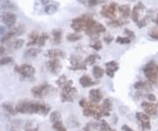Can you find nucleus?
<instances>
[{
    "mask_svg": "<svg viewBox=\"0 0 158 131\" xmlns=\"http://www.w3.org/2000/svg\"><path fill=\"white\" fill-rule=\"evenodd\" d=\"M15 110L20 114H38L46 116L50 111V107L46 103L21 101L16 105Z\"/></svg>",
    "mask_w": 158,
    "mask_h": 131,
    "instance_id": "nucleus-1",
    "label": "nucleus"
},
{
    "mask_svg": "<svg viewBox=\"0 0 158 131\" xmlns=\"http://www.w3.org/2000/svg\"><path fill=\"white\" fill-rule=\"evenodd\" d=\"M73 81L68 80L66 84L62 87L61 99L62 102H74L77 97V90L73 86Z\"/></svg>",
    "mask_w": 158,
    "mask_h": 131,
    "instance_id": "nucleus-2",
    "label": "nucleus"
},
{
    "mask_svg": "<svg viewBox=\"0 0 158 131\" xmlns=\"http://www.w3.org/2000/svg\"><path fill=\"white\" fill-rule=\"evenodd\" d=\"M106 27L102 24L96 21L94 19H90L89 23L87 24L85 30V34L88 36H90L91 40L98 39V35L100 34L106 33Z\"/></svg>",
    "mask_w": 158,
    "mask_h": 131,
    "instance_id": "nucleus-3",
    "label": "nucleus"
},
{
    "mask_svg": "<svg viewBox=\"0 0 158 131\" xmlns=\"http://www.w3.org/2000/svg\"><path fill=\"white\" fill-rule=\"evenodd\" d=\"M91 19L93 17L89 14H83L81 16L75 18L71 21V28L73 29L76 33H81V32H85V27L87 26V24L89 23Z\"/></svg>",
    "mask_w": 158,
    "mask_h": 131,
    "instance_id": "nucleus-4",
    "label": "nucleus"
},
{
    "mask_svg": "<svg viewBox=\"0 0 158 131\" xmlns=\"http://www.w3.org/2000/svg\"><path fill=\"white\" fill-rule=\"evenodd\" d=\"M56 91L55 87L52 86L49 84H40L39 86H34L32 88V94L34 95V98L37 99H41V98L47 97L48 95L51 94L53 91Z\"/></svg>",
    "mask_w": 158,
    "mask_h": 131,
    "instance_id": "nucleus-5",
    "label": "nucleus"
},
{
    "mask_svg": "<svg viewBox=\"0 0 158 131\" xmlns=\"http://www.w3.org/2000/svg\"><path fill=\"white\" fill-rule=\"evenodd\" d=\"M143 73L151 84H156L158 82V64L154 62L148 63L143 68Z\"/></svg>",
    "mask_w": 158,
    "mask_h": 131,
    "instance_id": "nucleus-6",
    "label": "nucleus"
},
{
    "mask_svg": "<svg viewBox=\"0 0 158 131\" xmlns=\"http://www.w3.org/2000/svg\"><path fill=\"white\" fill-rule=\"evenodd\" d=\"M118 4L115 2H111L110 4L104 6L100 10V14L104 18H106L109 19H116V14L118 11Z\"/></svg>",
    "mask_w": 158,
    "mask_h": 131,
    "instance_id": "nucleus-7",
    "label": "nucleus"
},
{
    "mask_svg": "<svg viewBox=\"0 0 158 131\" xmlns=\"http://www.w3.org/2000/svg\"><path fill=\"white\" fill-rule=\"evenodd\" d=\"M15 71L18 72L22 78H31L35 74V69L30 64H22L19 66H15Z\"/></svg>",
    "mask_w": 158,
    "mask_h": 131,
    "instance_id": "nucleus-8",
    "label": "nucleus"
},
{
    "mask_svg": "<svg viewBox=\"0 0 158 131\" xmlns=\"http://www.w3.org/2000/svg\"><path fill=\"white\" fill-rule=\"evenodd\" d=\"M69 62H70L69 69L72 70H87V65L85 63L84 60L78 56L72 55L69 58Z\"/></svg>",
    "mask_w": 158,
    "mask_h": 131,
    "instance_id": "nucleus-9",
    "label": "nucleus"
},
{
    "mask_svg": "<svg viewBox=\"0 0 158 131\" xmlns=\"http://www.w3.org/2000/svg\"><path fill=\"white\" fill-rule=\"evenodd\" d=\"M46 67L49 72L54 75H58L62 69V64L58 58H52L46 63Z\"/></svg>",
    "mask_w": 158,
    "mask_h": 131,
    "instance_id": "nucleus-10",
    "label": "nucleus"
},
{
    "mask_svg": "<svg viewBox=\"0 0 158 131\" xmlns=\"http://www.w3.org/2000/svg\"><path fill=\"white\" fill-rule=\"evenodd\" d=\"M0 20L8 27H11L16 22V15L12 12H3L0 14Z\"/></svg>",
    "mask_w": 158,
    "mask_h": 131,
    "instance_id": "nucleus-11",
    "label": "nucleus"
},
{
    "mask_svg": "<svg viewBox=\"0 0 158 131\" xmlns=\"http://www.w3.org/2000/svg\"><path fill=\"white\" fill-rule=\"evenodd\" d=\"M145 9H146L145 5L141 2H139L136 6H135V7L133 8V10L131 11V15H130L131 19L134 22H138L140 20V12L143 10H145Z\"/></svg>",
    "mask_w": 158,
    "mask_h": 131,
    "instance_id": "nucleus-12",
    "label": "nucleus"
},
{
    "mask_svg": "<svg viewBox=\"0 0 158 131\" xmlns=\"http://www.w3.org/2000/svg\"><path fill=\"white\" fill-rule=\"evenodd\" d=\"M136 119L141 122L143 130L150 129V119H149V116L148 114L138 112L136 114Z\"/></svg>",
    "mask_w": 158,
    "mask_h": 131,
    "instance_id": "nucleus-13",
    "label": "nucleus"
},
{
    "mask_svg": "<svg viewBox=\"0 0 158 131\" xmlns=\"http://www.w3.org/2000/svg\"><path fill=\"white\" fill-rule=\"evenodd\" d=\"M106 72L109 78H113L115 73L118 70V63L116 61H110L106 63Z\"/></svg>",
    "mask_w": 158,
    "mask_h": 131,
    "instance_id": "nucleus-14",
    "label": "nucleus"
},
{
    "mask_svg": "<svg viewBox=\"0 0 158 131\" xmlns=\"http://www.w3.org/2000/svg\"><path fill=\"white\" fill-rule=\"evenodd\" d=\"M89 99L91 102L98 104L103 99V93L99 89H92L89 91Z\"/></svg>",
    "mask_w": 158,
    "mask_h": 131,
    "instance_id": "nucleus-15",
    "label": "nucleus"
},
{
    "mask_svg": "<svg viewBox=\"0 0 158 131\" xmlns=\"http://www.w3.org/2000/svg\"><path fill=\"white\" fill-rule=\"evenodd\" d=\"M45 57L48 58H58V59H62L66 57V54L61 49H48L45 53Z\"/></svg>",
    "mask_w": 158,
    "mask_h": 131,
    "instance_id": "nucleus-16",
    "label": "nucleus"
},
{
    "mask_svg": "<svg viewBox=\"0 0 158 131\" xmlns=\"http://www.w3.org/2000/svg\"><path fill=\"white\" fill-rule=\"evenodd\" d=\"M141 107L143 108L145 113L148 114V115H151V116H154L156 115V113H157V108L155 104L149 102H142L141 103Z\"/></svg>",
    "mask_w": 158,
    "mask_h": 131,
    "instance_id": "nucleus-17",
    "label": "nucleus"
},
{
    "mask_svg": "<svg viewBox=\"0 0 158 131\" xmlns=\"http://www.w3.org/2000/svg\"><path fill=\"white\" fill-rule=\"evenodd\" d=\"M79 83L82 87L84 88H88V87H90L92 86H95L96 84H98V82H95L93 80L91 79L90 76H87V75H84L80 78L79 79Z\"/></svg>",
    "mask_w": 158,
    "mask_h": 131,
    "instance_id": "nucleus-18",
    "label": "nucleus"
},
{
    "mask_svg": "<svg viewBox=\"0 0 158 131\" xmlns=\"http://www.w3.org/2000/svg\"><path fill=\"white\" fill-rule=\"evenodd\" d=\"M102 112L104 116H109L113 109V102L110 99H106L101 105Z\"/></svg>",
    "mask_w": 158,
    "mask_h": 131,
    "instance_id": "nucleus-19",
    "label": "nucleus"
},
{
    "mask_svg": "<svg viewBox=\"0 0 158 131\" xmlns=\"http://www.w3.org/2000/svg\"><path fill=\"white\" fill-rule=\"evenodd\" d=\"M118 11L120 13L121 17L124 19H127L130 17L132 10H131V8L128 5H122V6H118Z\"/></svg>",
    "mask_w": 158,
    "mask_h": 131,
    "instance_id": "nucleus-20",
    "label": "nucleus"
},
{
    "mask_svg": "<svg viewBox=\"0 0 158 131\" xmlns=\"http://www.w3.org/2000/svg\"><path fill=\"white\" fill-rule=\"evenodd\" d=\"M127 23L124 19H110L107 22V26L113 28H117V27H121L122 26H124Z\"/></svg>",
    "mask_w": 158,
    "mask_h": 131,
    "instance_id": "nucleus-21",
    "label": "nucleus"
},
{
    "mask_svg": "<svg viewBox=\"0 0 158 131\" xmlns=\"http://www.w3.org/2000/svg\"><path fill=\"white\" fill-rule=\"evenodd\" d=\"M52 36H53V40L56 44H60L62 40V29L56 28L53 29L52 32Z\"/></svg>",
    "mask_w": 158,
    "mask_h": 131,
    "instance_id": "nucleus-22",
    "label": "nucleus"
},
{
    "mask_svg": "<svg viewBox=\"0 0 158 131\" xmlns=\"http://www.w3.org/2000/svg\"><path fill=\"white\" fill-rule=\"evenodd\" d=\"M40 49H36V48H30L28 49H27V51L25 52V57L26 58H35L38 57L40 54L41 53Z\"/></svg>",
    "mask_w": 158,
    "mask_h": 131,
    "instance_id": "nucleus-23",
    "label": "nucleus"
},
{
    "mask_svg": "<svg viewBox=\"0 0 158 131\" xmlns=\"http://www.w3.org/2000/svg\"><path fill=\"white\" fill-rule=\"evenodd\" d=\"M40 34L37 31H33L31 34H29V40L27 42V46H34L35 44H37V41H38V39H39Z\"/></svg>",
    "mask_w": 158,
    "mask_h": 131,
    "instance_id": "nucleus-24",
    "label": "nucleus"
},
{
    "mask_svg": "<svg viewBox=\"0 0 158 131\" xmlns=\"http://www.w3.org/2000/svg\"><path fill=\"white\" fill-rule=\"evenodd\" d=\"M92 74H93V77L97 78V79H99V78H102L103 76L105 74V70L99 67V66H94L93 69H92Z\"/></svg>",
    "mask_w": 158,
    "mask_h": 131,
    "instance_id": "nucleus-25",
    "label": "nucleus"
},
{
    "mask_svg": "<svg viewBox=\"0 0 158 131\" xmlns=\"http://www.w3.org/2000/svg\"><path fill=\"white\" fill-rule=\"evenodd\" d=\"M49 39V34L48 33H43V34H40L39 39H38V41H37V46L39 48H41V47H44L47 42V40Z\"/></svg>",
    "mask_w": 158,
    "mask_h": 131,
    "instance_id": "nucleus-26",
    "label": "nucleus"
},
{
    "mask_svg": "<svg viewBox=\"0 0 158 131\" xmlns=\"http://www.w3.org/2000/svg\"><path fill=\"white\" fill-rule=\"evenodd\" d=\"M98 59H100V57L98 55H97V54H90V56H88V57L85 58V60H84V62H85L86 65L87 64L92 65L93 63H96V61Z\"/></svg>",
    "mask_w": 158,
    "mask_h": 131,
    "instance_id": "nucleus-27",
    "label": "nucleus"
},
{
    "mask_svg": "<svg viewBox=\"0 0 158 131\" xmlns=\"http://www.w3.org/2000/svg\"><path fill=\"white\" fill-rule=\"evenodd\" d=\"M98 129L101 131H116L115 129H112V127L109 125V123H107L105 120H100V122L98 123Z\"/></svg>",
    "mask_w": 158,
    "mask_h": 131,
    "instance_id": "nucleus-28",
    "label": "nucleus"
},
{
    "mask_svg": "<svg viewBox=\"0 0 158 131\" xmlns=\"http://www.w3.org/2000/svg\"><path fill=\"white\" fill-rule=\"evenodd\" d=\"M82 35L79 34V33H73V34H69L66 36V40L69 41V42H76V41H78L79 40L82 39Z\"/></svg>",
    "mask_w": 158,
    "mask_h": 131,
    "instance_id": "nucleus-29",
    "label": "nucleus"
},
{
    "mask_svg": "<svg viewBox=\"0 0 158 131\" xmlns=\"http://www.w3.org/2000/svg\"><path fill=\"white\" fill-rule=\"evenodd\" d=\"M135 88L136 90H148L151 89L149 83L144 82V81H139L135 85Z\"/></svg>",
    "mask_w": 158,
    "mask_h": 131,
    "instance_id": "nucleus-30",
    "label": "nucleus"
},
{
    "mask_svg": "<svg viewBox=\"0 0 158 131\" xmlns=\"http://www.w3.org/2000/svg\"><path fill=\"white\" fill-rule=\"evenodd\" d=\"M79 2H81L83 5L87 6H90V7H92V6H96L99 4L103 3V0H78Z\"/></svg>",
    "mask_w": 158,
    "mask_h": 131,
    "instance_id": "nucleus-31",
    "label": "nucleus"
},
{
    "mask_svg": "<svg viewBox=\"0 0 158 131\" xmlns=\"http://www.w3.org/2000/svg\"><path fill=\"white\" fill-rule=\"evenodd\" d=\"M90 47L91 49H93L94 50H96V51H99V50H101L102 49H103L102 42L98 39L93 40V41L90 44Z\"/></svg>",
    "mask_w": 158,
    "mask_h": 131,
    "instance_id": "nucleus-32",
    "label": "nucleus"
},
{
    "mask_svg": "<svg viewBox=\"0 0 158 131\" xmlns=\"http://www.w3.org/2000/svg\"><path fill=\"white\" fill-rule=\"evenodd\" d=\"M59 120H62V114L60 112L58 111H54L52 112L50 114V121H52L53 123L54 122H56Z\"/></svg>",
    "mask_w": 158,
    "mask_h": 131,
    "instance_id": "nucleus-33",
    "label": "nucleus"
},
{
    "mask_svg": "<svg viewBox=\"0 0 158 131\" xmlns=\"http://www.w3.org/2000/svg\"><path fill=\"white\" fill-rule=\"evenodd\" d=\"M53 129L55 131H67L65 126L63 125V123L62 122V120L54 122L53 123Z\"/></svg>",
    "mask_w": 158,
    "mask_h": 131,
    "instance_id": "nucleus-34",
    "label": "nucleus"
},
{
    "mask_svg": "<svg viewBox=\"0 0 158 131\" xmlns=\"http://www.w3.org/2000/svg\"><path fill=\"white\" fill-rule=\"evenodd\" d=\"M15 34H16L15 31H11V32H9V33H7V34H4V35L2 36V38L0 39V42H1V43L7 42L8 40H11V38H12Z\"/></svg>",
    "mask_w": 158,
    "mask_h": 131,
    "instance_id": "nucleus-35",
    "label": "nucleus"
},
{
    "mask_svg": "<svg viewBox=\"0 0 158 131\" xmlns=\"http://www.w3.org/2000/svg\"><path fill=\"white\" fill-rule=\"evenodd\" d=\"M58 11V7L55 5H48L45 7V12L47 14H55Z\"/></svg>",
    "mask_w": 158,
    "mask_h": 131,
    "instance_id": "nucleus-36",
    "label": "nucleus"
},
{
    "mask_svg": "<svg viewBox=\"0 0 158 131\" xmlns=\"http://www.w3.org/2000/svg\"><path fill=\"white\" fill-rule=\"evenodd\" d=\"M2 108L6 110V112H8L9 114H16V110L15 108H13V106L10 104V103H4L3 105H2Z\"/></svg>",
    "mask_w": 158,
    "mask_h": 131,
    "instance_id": "nucleus-37",
    "label": "nucleus"
},
{
    "mask_svg": "<svg viewBox=\"0 0 158 131\" xmlns=\"http://www.w3.org/2000/svg\"><path fill=\"white\" fill-rule=\"evenodd\" d=\"M116 42L118 43V44H129L131 42V39L127 36H125V37H122V36H118L116 38Z\"/></svg>",
    "mask_w": 158,
    "mask_h": 131,
    "instance_id": "nucleus-38",
    "label": "nucleus"
},
{
    "mask_svg": "<svg viewBox=\"0 0 158 131\" xmlns=\"http://www.w3.org/2000/svg\"><path fill=\"white\" fill-rule=\"evenodd\" d=\"M13 63V59L11 57H2L0 59V66H5V65H8Z\"/></svg>",
    "mask_w": 158,
    "mask_h": 131,
    "instance_id": "nucleus-39",
    "label": "nucleus"
},
{
    "mask_svg": "<svg viewBox=\"0 0 158 131\" xmlns=\"http://www.w3.org/2000/svg\"><path fill=\"white\" fill-rule=\"evenodd\" d=\"M148 35L154 40H158V27H151L148 31Z\"/></svg>",
    "mask_w": 158,
    "mask_h": 131,
    "instance_id": "nucleus-40",
    "label": "nucleus"
},
{
    "mask_svg": "<svg viewBox=\"0 0 158 131\" xmlns=\"http://www.w3.org/2000/svg\"><path fill=\"white\" fill-rule=\"evenodd\" d=\"M24 44V40L22 39H18V40H14L13 42H12V44H11V47L13 48V49H21V47Z\"/></svg>",
    "mask_w": 158,
    "mask_h": 131,
    "instance_id": "nucleus-41",
    "label": "nucleus"
},
{
    "mask_svg": "<svg viewBox=\"0 0 158 131\" xmlns=\"http://www.w3.org/2000/svg\"><path fill=\"white\" fill-rule=\"evenodd\" d=\"M0 7L1 8H13V5L9 0H0Z\"/></svg>",
    "mask_w": 158,
    "mask_h": 131,
    "instance_id": "nucleus-42",
    "label": "nucleus"
},
{
    "mask_svg": "<svg viewBox=\"0 0 158 131\" xmlns=\"http://www.w3.org/2000/svg\"><path fill=\"white\" fill-rule=\"evenodd\" d=\"M98 126V123H95V122H89L88 124H86L84 129V131H91L92 129H98L97 127Z\"/></svg>",
    "mask_w": 158,
    "mask_h": 131,
    "instance_id": "nucleus-43",
    "label": "nucleus"
},
{
    "mask_svg": "<svg viewBox=\"0 0 158 131\" xmlns=\"http://www.w3.org/2000/svg\"><path fill=\"white\" fill-rule=\"evenodd\" d=\"M67 81H68V80H67V78H66V76L62 75V76H61V77L57 79L56 83H57V85L62 88V86L66 84V82H67Z\"/></svg>",
    "mask_w": 158,
    "mask_h": 131,
    "instance_id": "nucleus-44",
    "label": "nucleus"
},
{
    "mask_svg": "<svg viewBox=\"0 0 158 131\" xmlns=\"http://www.w3.org/2000/svg\"><path fill=\"white\" fill-rule=\"evenodd\" d=\"M124 34L126 35H127V37H129L130 39H135V34L128 28H126L124 30Z\"/></svg>",
    "mask_w": 158,
    "mask_h": 131,
    "instance_id": "nucleus-45",
    "label": "nucleus"
},
{
    "mask_svg": "<svg viewBox=\"0 0 158 131\" xmlns=\"http://www.w3.org/2000/svg\"><path fill=\"white\" fill-rule=\"evenodd\" d=\"M103 40H104V41H105L106 44H110V43L113 40V37L112 35H106V37H104Z\"/></svg>",
    "mask_w": 158,
    "mask_h": 131,
    "instance_id": "nucleus-46",
    "label": "nucleus"
},
{
    "mask_svg": "<svg viewBox=\"0 0 158 131\" xmlns=\"http://www.w3.org/2000/svg\"><path fill=\"white\" fill-rule=\"evenodd\" d=\"M147 98L148 99V100H149V101H155V100L156 99V96H155L154 94H152V93H149V94H148Z\"/></svg>",
    "mask_w": 158,
    "mask_h": 131,
    "instance_id": "nucleus-47",
    "label": "nucleus"
},
{
    "mask_svg": "<svg viewBox=\"0 0 158 131\" xmlns=\"http://www.w3.org/2000/svg\"><path fill=\"white\" fill-rule=\"evenodd\" d=\"M6 34V29L5 27L0 26V36H3L4 34Z\"/></svg>",
    "mask_w": 158,
    "mask_h": 131,
    "instance_id": "nucleus-48",
    "label": "nucleus"
},
{
    "mask_svg": "<svg viewBox=\"0 0 158 131\" xmlns=\"http://www.w3.org/2000/svg\"><path fill=\"white\" fill-rule=\"evenodd\" d=\"M5 52H6V49L4 48V46L2 45V43L0 42V57H2L5 54Z\"/></svg>",
    "mask_w": 158,
    "mask_h": 131,
    "instance_id": "nucleus-49",
    "label": "nucleus"
},
{
    "mask_svg": "<svg viewBox=\"0 0 158 131\" xmlns=\"http://www.w3.org/2000/svg\"><path fill=\"white\" fill-rule=\"evenodd\" d=\"M122 129H123V131H135L134 129H132L131 128H129L128 126H127V125H123V127H122Z\"/></svg>",
    "mask_w": 158,
    "mask_h": 131,
    "instance_id": "nucleus-50",
    "label": "nucleus"
},
{
    "mask_svg": "<svg viewBox=\"0 0 158 131\" xmlns=\"http://www.w3.org/2000/svg\"><path fill=\"white\" fill-rule=\"evenodd\" d=\"M26 130L27 131H39L37 128H31V127H29V128H26Z\"/></svg>",
    "mask_w": 158,
    "mask_h": 131,
    "instance_id": "nucleus-51",
    "label": "nucleus"
},
{
    "mask_svg": "<svg viewBox=\"0 0 158 131\" xmlns=\"http://www.w3.org/2000/svg\"><path fill=\"white\" fill-rule=\"evenodd\" d=\"M40 2H41L43 5L48 6V3H49V0H40Z\"/></svg>",
    "mask_w": 158,
    "mask_h": 131,
    "instance_id": "nucleus-52",
    "label": "nucleus"
},
{
    "mask_svg": "<svg viewBox=\"0 0 158 131\" xmlns=\"http://www.w3.org/2000/svg\"><path fill=\"white\" fill-rule=\"evenodd\" d=\"M154 20H155V23L158 26V14H156V19Z\"/></svg>",
    "mask_w": 158,
    "mask_h": 131,
    "instance_id": "nucleus-53",
    "label": "nucleus"
},
{
    "mask_svg": "<svg viewBox=\"0 0 158 131\" xmlns=\"http://www.w3.org/2000/svg\"><path fill=\"white\" fill-rule=\"evenodd\" d=\"M11 131H17V130H11Z\"/></svg>",
    "mask_w": 158,
    "mask_h": 131,
    "instance_id": "nucleus-54",
    "label": "nucleus"
},
{
    "mask_svg": "<svg viewBox=\"0 0 158 131\" xmlns=\"http://www.w3.org/2000/svg\"><path fill=\"white\" fill-rule=\"evenodd\" d=\"M157 106H158V103H157Z\"/></svg>",
    "mask_w": 158,
    "mask_h": 131,
    "instance_id": "nucleus-55",
    "label": "nucleus"
}]
</instances>
